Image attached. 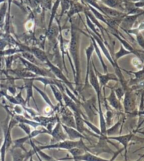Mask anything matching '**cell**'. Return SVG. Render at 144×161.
<instances>
[{
	"instance_id": "cell-12",
	"label": "cell",
	"mask_w": 144,
	"mask_h": 161,
	"mask_svg": "<svg viewBox=\"0 0 144 161\" xmlns=\"http://www.w3.org/2000/svg\"><path fill=\"white\" fill-rule=\"evenodd\" d=\"M74 119H75L76 130L79 131L81 134H83L85 131L84 127V120L81 115V112H74Z\"/></svg>"
},
{
	"instance_id": "cell-18",
	"label": "cell",
	"mask_w": 144,
	"mask_h": 161,
	"mask_svg": "<svg viewBox=\"0 0 144 161\" xmlns=\"http://www.w3.org/2000/svg\"><path fill=\"white\" fill-rule=\"evenodd\" d=\"M102 2L111 8H120L123 9V0H102Z\"/></svg>"
},
{
	"instance_id": "cell-16",
	"label": "cell",
	"mask_w": 144,
	"mask_h": 161,
	"mask_svg": "<svg viewBox=\"0 0 144 161\" xmlns=\"http://www.w3.org/2000/svg\"><path fill=\"white\" fill-rule=\"evenodd\" d=\"M135 75V78L131 80L130 85H137L144 81V67L138 72L132 73Z\"/></svg>"
},
{
	"instance_id": "cell-35",
	"label": "cell",
	"mask_w": 144,
	"mask_h": 161,
	"mask_svg": "<svg viewBox=\"0 0 144 161\" xmlns=\"http://www.w3.org/2000/svg\"><path fill=\"white\" fill-rule=\"evenodd\" d=\"M15 112H16V114H22L21 107H19V106L15 107Z\"/></svg>"
},
{
	"instance_id": "cell-8",
	"label": "cell",
	"mask_w": 144,
	"mask_h": 161,
	"mask_svg": "<svg viewBox=\"0 0 144 161\" xmlns=\"http://www.w3.org/2000/svg\"><path fill=\"white\" fill-rule=\"evenodd\" d=\"M90 82L91 85L93 86V88L95 89V90L96 91L97 94H98V107H101V104H100V83L98 82V78H97L96 75L94 73V72L92 68L90 69Z\"/></svg>"
},
{
	"instance_id": "cell-21",
	"label": "cell",
	"mask_w": 144,
	"mask_h": 161,
	"mask_svg": "<svg viewBox=\"0 0 144 161\" xmlns=\"http://www.w3.org/2000/svg\"><path fill=\"white\" fill-rule=\"evenodd\" d=\"M93 51V45L91 44L86 50V55H87V73H86V77H85V84H87L88 82V75H89V61L91 55Z\"/></svg>"
},
{
	"instance_id": "cell-10",
	"label": "cell",
	"mask_w": 144,
	"mask_h": 161,
	"mask_svg": "<svg viewBox=\"0 0 144 161\" xmlns=\"http://www.w3.org/2000/svg\"><path fill=\"white\" fill-rule=\"evenodd\" d=\"M62 126L63 129L65 130V131L68 135L69 138L71 141L75 140V139H83V138H85V137L82 135V134H81L79 131H77L76 129H74V128L66 126L62 124Z\"/></svg>"
},
{
	"instance_id": "cell-15",
	"label": "cell",
	"mask_w": 144,
	"mask_h": 161,
	"mask_svg": "<svg viewBox=\"0 0 144 161\" xmlns=\"http://www.w3.org/2000/svg\"><path fill=\"white\" fill-rule=\"evenodd\" d=\"M34 79H27L25 80V85L27 90V97L26 99V103L28 102V104H29L30 98H33V82Z\"/></svg>"
},
{
	"instance_id": "cell-14",
	"label": "cell",
	"mask_w": 144,
	"mask_h": 161,
	"mask_svg": "<svg viewBox=\"0 0 144 161\" xmlns=\"http://www.w3.org/2000/svg\"><path fill=\"white\" fill-rule=\"evenodd\" d=\"M58 117H46V116H36L34 118V120L36 121V122L39 123L41 126H48V125L52 122H55L56 119H57Z\"/></svg>"
},
{
	"instance_id": "cell-4",
	"label": "cell",
	"mask_w": 144,
	"mask_h": 161,
	"mask_svg": "<svg viewBox=\"0 0 144 161\" xmlns=\"http://www.w3.org/2000/svg\"><path fill=\"white\" fill-rule=\"evenodd\" d=\"M50 135L52 136V139H54L57 142H60L66 140V135L64 133L62 130V123L59 121V119H57V124L52 130Z\"/></svg>"
},
{
	"instance_id": "cell-26",
	"label": "cell",
	"mask_w": 144,
	"mask_h": 161,
	"mask_svg": "<svg viewBox=\"0 0 144 161\" xmlns=\"http://www.w3.org/2000/svg\"><path fill=\"white\" fill-rule=\"evenodd\" d=\"M23 56L26 58L28 60L30 61V63H32L33 64H38L37 60L35 58V56L31 53H23Z\"/></svg>"
},
{
	"instance_id": "cell-27",
	"label": "cell",
	"mask_w": 144,
	"mask_h": 161,
	"mask_svg": "<svg viewBox=\"0 0 144 161\" xmlns=\"http://www.w3.org/2000/svg\"><path fill=\"white\" fill-rule=\"evenodd\" d=\"M130 53H131V52H130L129 51H126V50L124 49L123 47L121 46L120 48V51L116 53V59H119L120 58L124 56V55H126L127 54H130Z\"/></svg>"
},
{
	"instance_id": "cell-43",
	"label": "cell",
	"mask_w": 144,
	"mask_h": 161,
	"mask_svg": "<svg viewBox=\"0 0 144 161\" xmlns=\"http://www.w3.org/2000/svg\"><path fill=\"white\" fill-rule=\"evenodd\" d=\"M82 1H84V0H82Z\"/></svg>"
},
{
	"instance_id": "cell-3",
	"label": "cell",
	"mask_w": 144,
	"mask_h": 161,
	"mask_svg": "<svg viewBox=\"0 0 144 161\" xmlns=\"http://www.w3.org/2000/svg\"><path fill=\"white\" fill-rule=\"evenodd\" d=\"M124 107L126 113H131L135 110L136 97L131 90H127L124 100Z\"/></svg>"
},
{
	"instance_id": "cell-44",
	"label": "cell",
	"mask_w": 144,
	"mask_h": 161,
	"mask_svg": "<svg viewBox=\"0 0 144 161\" xmlns=\"http://www.w3.org/2000/svg\"><path fill=\"white\" fill-rule=\"evenodd\" d=\"M143 53H144V51H143Z\"/></svg>"
},
{
	"instance_id": "cell-23",
	"label": "cell",
	"mask_w": 144,
	"mask_h": 161,
	"mask_svg": "<svg viewBox=\"0 0 144 161\" xmlns=\"http://www.w3.org/2000/svg\"><path fill=\"white\" fill-rule=\"evenodd\" d=\"M34 87H35V89L36 90H37L38 92H39L41 95H42V97H43V99H45V101L47 102V104H48L49 106H50V107L51 108H52V109H54V107L53 106V104H52V102H51V101H50V99H49V97L48 96H47V94L44 92H43V91H41L40 89H38L37 87H36V86H34Z\"/></svg>"
},
{
	"instance_id": "cell-38",
	"label": "cell",
	"mask_w": 144,
	"mask_h": 161,
	"mask_svg": "<svg viewBox=\"0 0 144 161\" xmlns=\"http://www.w3.org/2000/svg\"><path fill=\"white\" fill-rule=\"evenodd\" d=\"M3 141H4L3 138H0V148H1V146H2V143H3Z\"/></svg>"
},
{
	"instance_id": "cell-32",
	"label": "cell",
	"mask_w": 144,
	"mask_h": 161,
	"mask_svg": "<svg viewBox=\"0 0 144 161\" xmlns=\"http://www.w3.org/2000/svg\"><path fill=\"white\" fill-rule=\"evenodd\" d=\"M90 9H91V10L93 11V12L95 14V16H97V18L98 19H100L101 21H104L105 23H107V24H108V22L107 21V20L106 19H105V18H104V16H102V14H100V13H99L98 12H97V10L96 9H93V8H92V7H90Z\"/></svg>"
},
{
	"instance_id": "cell-13",
	"label": "cell",
	"mask_w": 144,
	"mask_h": 161,
	"mask_svg": "<svg viewBox=\"0 0 144 161\" xmlns=\"http://www.w3.org/2000/svg\"><path fill=\"white\" fill-rule=\"evenodd\" d=\"M93 67H94V65H93ZM94 69H95V70L96 71V73H97V75H98V78L100 80V82L101 86H105L108 82V81H109V80H117V77H116V76L115 75H113V74L101 75V74H100L98 72L95 70V67H94Z\"/></svg>"
},
{
	"instance_id": "cell-41",
	"label": "cell",
	"mask_w": 144,
	"mask_h": 161,
	"mask_svg": "<svg viewBox=\"0 0 144 161\" xmlns=\"http://www.w3.org/2000/svg\"><path fill=\"white\" fill-rule=\"evenodd\" d=\"M140 159H141V158H139V159H138L137 160H136V161H139V160H140Z\"/></svg>"
},
{
	"instance_id": "cell-19",
	"label": "cell",
	"mask_w": 144,
	"mask_h": 161,
	"mask_svg": "<svg viewBox=\"0 0 144 161\" xmlns=\"http://www.w3.org/2000/svg\"><path fill=\"white\" fill-rule=\"evenodd\" d=\"M30 143L32 144V146L33 147V148H34L33 150H34V151H35V153L39 154L40 156L42 157L44 160H45L46 161H58V160H54L53 158H52L50 156H49V155H48L47 154H45V153H43V152L41 151V150L38 148V147H36L34 145V143H33V141L31 140H30Z\"/></svg>"
},
{
	"instance_id": "cell-22",
	"label": "cell",
	"mask_w": 144,
	"mask_h": 161,
	"mask_svg": "<svg viewBox=\"0 0 144 161\" xmlns=\"http://www.w3.org/2000/svg\"><path fill=\"white\" fill-rule=\"evenodd\" d=\"M69 151L71 153V155H73V157H76V156H79V155H83L85 151H86L85 150L81 148H74L72 149L69 150Z\"/></svg>"
},
{
	"instance_id": "cell-11",
	"label": "cell",
	"mask_w": 144,
	"mask_h": 161,
	"mask_svg": "<svg viewBox=\"0 0 144 161\" xmlns=\"http://www.w3.org/2000/svg\"><path fill=\"white\" fill-rule=\"evenodd\" d=\"M143 14H144V12L142 13H140V14H133L131 16H126V17L122 21V24H123L124 27H125L128 29H131L138 16L143 15Z\"/></svg>"
},
{
	"instance_id": "cell-29",
	"label": "cell",
	"mask_w": 144,
	"mask_h": 161,
	"mask_svg": "<svg viewBox=\"0 0 144 161\" xmlns=\"http://www.w3.org/2000/svg\"><path fill=\"white\" fill-rule=\"evenodd\" d=\"M18 126L23 130V131L26 133L28 135H29L31 133V129H30V126L27 124L24 123H20L18 124Z\"/></svg>"
},
{
	"instance_id": "cell-30",
	"label": "cell",
	"mask_w": 144,
	"mask_h": 161,
	"mask_svg": "<svg viewBox=\"0 0 144 161\" xmlns=\"http://www.w3.org/2000/svg\"><path fill=\"white\" fill-rule=\"evenodd\" d=\"M132 63L135 67H136L139 69H142L143 68L142 60H140L138 58H134V59H133Z\"/></svg>"
},
{
	"instance_id": "cell-7",
	"label": "cell",
	"mask_w": 144,
	"mask_h": 161,
	"mask_svg": "<svg viewBox=\"0 0 144 161\" xmlns=\"http://www.w3.org/2000/svg\"><path fill=\"white\" fill-rule=\"evenodd\" d=\"M20 59L22 61V63H23L25 65V66H26L28 70L32 72V73H35V75H41V76L45 77L48 75V74L45 71H44L39 67H38L37 65H35V64L29 62L28 60H27L26 59H23V58H20Z\"/></svg>"
},
{
	"instance_id": "cell-20",
	"label": "cell",
	"mask_w": 144,
	"mask_h": 161,
	"mask_svg": "<svg viewBox=\"0 0 144 161\" xmlns=\"http://www.w3.org/2000/svg\"><path fill=\"white\" fill-rule=\"evenodd\" d=\"M50 87L52 92H53L55 98H56L57 100L59 102L61 106L63 107L64 105L62 104V94L61 93V92L58 90L56 86H54V85H50Z\"/></svg>"
},
{
	"instance_id": "cell-36",
	"label": "cell",
	"mask_w": 144,
	"mask_h": 161,
	"mask_svg": "<svg viewBox=\"0 0 144 161\" xmlns=\"http://www.w3.org/2000/svg\"><path fill=\"white\" fill-rule=\"evenodd\" d=\"M123 149H124V148H122V149H121V150H120V151H118L117 152H116V153H115V155H113V157H112V159H111V160H110V161H114V160L115 159V158H116V157H117V155H118L119 154H120V153L121 152V151H123Z\"/></svg>"
},
{
	"instance_id": "cell-2",
	"label": "cell",
	"mask_w": 144,
	"mask_h": 161,
	"mask_svg": "<svg viewBox=\"0 0 144 161\" xmlns=\"http://www.w3.org/2000/svg\"><path fill=\"white\" fill-rule=\"evenodd\" d=\"M74 148H81L84 150H88V148L85 147V144L82 141V139H80L79 141L65 140L63 141H60V142H57V143L38 147V148L40 150L49 149V148H62V149L70 150Z\"/></svg>"
},
{
	"instance_id": "cell-34",
	"label": "cell",
	"mask_w": 144,
	"mask_h": 161,
	"mask_svg": "<svg viewBox=\"0 0 144 161\" xmlns=\"http://www.w3.org/2000/svg\"><path fill=\"white\" fill-rule=\"evenodd\" d=\"M116 94L117 95V97L119 99H121V98L122 97V96L124 95V91L121 88H118L117 90H116Z\"/></svg>"
},
{
	"instance_id": "cell-37",
	"label": "cell",
	"mask_w": 144,
	"mask_h": 161,
	"mask_svg": "<svg viewBox=\"0 0 144 161\" xmlns=\"http://www.w3.org/2000/svg\"><path fill=\"white\" fill-rule=\"evenodd\" d=\"M136 87H141V88H142V89H143L144 90V81H143L142 82H141L140 84H139V85L138 86H136Z\"/></svg>"
},
{
	"instance_id": "cell-31",
	"label": "cell",
	"mask_w": 144,
	"mask_h": 161,
	"mask_svg": "<svg viewBox=\"0 0 144 161\" xmlns=\"http://www.w3.org/2000/svg\"><path fill=\"white\" fill-rule=\"evenodd\" d=\"M69 4H69V0H62V14H61V16H62L63 14L64 13L65 10L69 9Z\"/></svg>"
},
{
	"instance_id": "cell-17",
	"label": "cell",
	"mask_w": 144,
	"mask_h": 161,
	"mask_svg": "<svg viewBox=\"0 0 144 161\" xmlns=\"http://www.w3.org/2000/svg\"><path fill=\"white\" fill-rule=\"evenodd\" d=\"M108 101L110 102V105H111L112 107H114L115 109H121V104L120 103L119 100H117V98L115 95L114 91H112V92H111V94H110V97H108Z\"/></svg>"
},
{
	"instance_id": "cell-5",
	"label": "cell",
	"mask_w": 144,
	"mask_h": 161,
	"mask_svg": "<svg viewBox=\"0 0 144 161\" xmlns=\"http://www.w3.org/2000/svg\"><path fill=\"white\" fill-rule=\"evenodd\" d=\"M23 150L21 148H15L11 150V153L12 155L13 161H23L25 158H28V157H31L35 153L34 150L30 151L28 152L23 153Z\"/></svg>"
},
{
	"instance_id": "cell-39",
	"label": "cell",
	"mask_w": 144,
	"mask_h": 161,
	"mask_svg": "<svg viewBox=\"0 0 144 161\" xmlns=\"http://www.w3.org/2000/svg\"><path fill=\"white\" fill-rule=\"evenodd\" d=\"M132 2H144V0H131Z\"/></svg>"
},
{
	"instance_id": "cell-45",
	"label": "cell",
	"mask_w": 144,
	"mask_h": 161,
	"mask_svg": "<svg viewBox=\"0 0 144 161\" xmlns=\"http://www.w3.org/2000/svg\"><path fill=\"white\" fill-rule=\"evenodd\" d=\"M0 161H1V160H0Z\"/></svg>"
},
{
	"instance_id": "cell-24",
	"label": "cell",
	"mask_w": 144,
	"mask_h": 161,
	"mask_svg": "<svg viewBox=\"0 0 144 161\" xmlns=\"http://www.w3.org/2000/svg\"><path fill=\"white\" fill-rule=\"evenodd\" d=\"M81 10H83V7L81 4H76L73 5V7H71V11L69 13V17H71V16L73 15L74 14L78 13L79 12H81Z\"/></svg>"
},
{
	"instance_id": "cell-42",
	"label": "cell",
	"mask_w": 144,
	"mask_h": 161,
	"mask_svg": "<svg viewBox=\"0 0 144 161\" xmlns=\"http://www.w3.org/2000/svg\"><path fill=\"white\" fill-rule=\"evenodd\" d=\"M0 156H1V154H0Z\"/></svg>"
},
{
	"instance_id": "cell-1",
	"label": "cell",
	"mask_w": 144,
	"mask_h": 161,
	"mask_svg": "<svg viewBox=\"0 0 144 161\" xmlns=\"http://www.w3.org/2000/svg\"><path fill=\"white\" fill-rule=\"evenodd\" d=\"M70 53L73 60L75 63L76 71H75V81L76 85H78L80 77V66L79 60V52H78V36L76 31L73 30L71 32V41L70 44Z\"/></svg>"
},
{
	"instance_id": "cell-28",
	"label": "cell",
	"mask_w": 144,
	"mask_h": 161,
	"mask_svg": "<svg viewBox=\"0 0 144 161\" xmlns=\"http://www.w3.org/2000/svg\"><path fill=\"white\" fill-rule=\"evenodd\" d=\"M136 41L141 48H142L144 50V38L143 36V35L141 34V32L138 33L136 34Z\"/></svg>"
},
{
	"instance_id": "cell-6",
	"label": "cell",
	"mask_w": 144,
	"mask_h": 161,
	"mask_svg": "<svg viewBox=\"0 0 144 161\" xmlns=\"http://www.w3.org/2000/svg\"><path fill=\"white\" fill-rule=\"evenodd\" d=\"M71 159H73L75 161H77V160H81V161H110V160H108L103 159V158H99L98 156H96V155L90 153H88V152H85V153L79 155V156H76V157H74V158H61V159H59V160H71Z\"/></svg>"
},
{
	"instance_id": "cell-33",
	"label": "cell",
	"mask_w": 144,
	"mask_h": 161,
	"mask_svg": "<svg viewBox=\"0 0 144 161\" xmlns=\"http://www.w3.org/2000/svg\"><path fill=\"white\" fill-rule=\"evenodd\" d=\"M84 122L85 124H86L88 126H89L90 128H91V129H92L94 131H95L96 134H99V135H100V136H102V133H101V131H100V130L98 129V128H96L95 126H94L93 124H91L90 123H89V122H88L87 121H85L84 120Z\"/></svg>"
},
{
	"instance_id": "cell-25",
	"label": "cell",
	"mask_w": 144,
	"mask_h": 161,
	"mask_svg": "<svg viewBox=\"0 0 144 161\" xmlns=\"http://www.w3.org/2000/svg\"><path fill=\"white\" fill-rule=\"evenodd\" d=\"M60 2H61V0H57V1L55 2L54 4L53 8H52V15H51V19H50V24H49V29H50V27H51V24H52V20H53V18H54V14H55V12H56V10L57 9L58 6H59V4H60Z\"/></svg>"
},
{
	"instance_id": "cell-9",
	"label": "cell",
	"mask_w": 144,
	"mask_h": 161,
	"mask_svg": "<svg viewBox=\"0 0 144 161\" xmlns=\"http://www.w3.org/2000/svg\"><path fill=\"white\" fill-rule=\"evenodd\" d=\"M134 136V134H129L124 136H115V137H110V139H114L116 141H118L120 143L122 144L124 146V149L125 151V158L126 160V154H127V147L129 146V143L131 138Z\"/></svg>"
},
{
	"instance_id": "cell-40",
	"label": "cell",
	"mask_w": 144,
	"mask_h": 161,
	"mask_svg": "<svg viewBox=\"0 0 144 161\" xmlns=\"http://www.w3.org/2000/svg\"><path fill=\"white\" fill-rule=\"evenodd\" d=\"M29 161H34L33 160V157L31 156V157H30V160Z\"/></svg>"
}]
</instances>
